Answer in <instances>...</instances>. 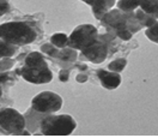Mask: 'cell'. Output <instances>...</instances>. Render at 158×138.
I'll list each match as a JSON object with an SVG mask.
<instances>
[{
  "mask_svg": "<svg viewBox=\"0 0 158 138\" xmlns=\"http://www.w3.org/2000/svg\"><path fill=\"white\" fill-rule=\"evenodd\" d=\"M36 31L25 22H7L0 25V40L15 46H23L34 42Z\"/></svg>",
  "mask_w": 158,
  "mask_h": 138,
  "instance_id": "1",
  "label": "cell"
},
{
  "mask_svg": "<svg viewBox=\"0 0 158 138\" xmlns=\"http://www.w3.org/2000/svg\"><path fill=\"white\" fill-rule=\"evenodd\" d=\"M77 126L76 120L69 114L47 115L41 121V133L44 136H69Z\"/></svg>",
  "mask_w": 158,
  "mask_h": 138,
  "instance_id": "2",
  "label": "cell"
},
{
  "mask_svg": "<svg viewBox=\"0 0 158 138\" xmlns=\"http://www.w3.org/2000/svg\"><path fill=\"white\" fill-rule=\"evenodd\" d=\"M98 40V30L91 24H81L77 27L69 35L67 47L80 52L90 47Z\"/></svg>",
  "mask_w": 158,
  "mask_h": 138,
  "instance_id": "3",
  "label": "cell"
},
{
  "mask_svg": "<svg viewBox=\"0 0 158 138\" xmlns=\"http://www.w3.org/2000/svg\"><path fill=\"white\" fill-rule=\"evenodd\" d=\"M27 126L25 119L13 108L0 109V131L9 135H22Z\"/></svg>",
  "mask_w": 158,
  "mask_h": 138,
  "instance_id": "4",
  "label": "cell"
},
{
  "mask_svg": "<svg viewBox=\"0 0 158 138\" xmlns=\"http://www.w3.org/2000/svg\"><path fill=\"white\" fill-rule=\"evenodd\" d=\"M32 109L37 110L43 114H50L54 112H58L62 107V99L61 96L52 93V91H42L39 95H36L31 101Z\"/></svg>",
  "mask_w": 158,
  "mask_h": 138,
  "instance_id": "5",
  "label": "cell"
},
{
  "mask_svg": "<svg viewBox=\"0 0 158 138\" xmlns=\"http://www.w3.org/2000/svg\"><path fill=\"white\" fill-rule=\"evenodd\" d=\"M25 80L34 84H46L53 79V72L48 66L46 67H29L24 66L17 71Z\"/></svg>",
  "mask_w": 158,
  "mask_h": 138,
  "instance_id": "6",
  "label": "cell"
},
{
  "mask_svg": "<svg viewBox=\"0 0 158 138\" xmlns=\"http://www.w3.org/2000/svg\"><path fill=\"white\" fill-rule=\"evenodd\" d=\"M109 54V46L107 42L97 40L94 45H91L90 47L81 50L80 53V58L81 59H86L94 63V64H101L103 63L106 58Z\"/></svg>",
  "mask_w": 158,
  "mask_h": 138,
  "instance_id": "7",
  "label": "cell"
},
{
  "mask_svg": "<svg viewBox=\"0 0 158 138\" xmlns=\"http://www.w3.org/2000/svg\"><path fill=\"white\" fill-rule=\"evenodd\" d=\"M127 18H128V12H125V11L121 10H111L108 11L103 16L102 23L108 29L116 32L118 30L127 28Z\"/></svg>",
  "mask_w": 158,
  "mask_h": 138,
  "instance_id": "8",
  "label": "cell"
},
{
  "mask_svg": "<svg viewBox=\"0 0 158 138\" xmlns=\"http://www.w3.org/2000/svg\"><path fill=\"white\" fill-rule=\"evenodd\" d=\"M96 75H97L103 88L111 90V89H116L121 84V76L118 72L99 69L96 71Z\"/></svg>",
  "mask_w": 158,
  "mask_h": 138,
  "instance_id": "9",
  "label": "cell"
},
{
  "mask_svg": "<svg viewBox=\"0 0 158 138\" xmlns=\"http://www.w3.org/2000/svg\"><path fill=\"white\" fill-rule=\"evenodd\" d=\"M115 2L116 0H95V2L91 5L95 17L102 20L103 16L115 5Z\"/></svg>",
  "mask_w": 158,
  "mask_h": 138,
  "instance_id": "10",
  "label": "cell"
},
{
  "mask_svg": "<svg viewBox=\"0 0 158 138\" xmlns=\"http://www.w3.org/2000/svg\"><path fill=\"white\" fill-rule=\"evenodd\" d=\"M25 66L29 67H46L48 66L43 55L39 52H31L25 58Z\"/></svg>",
  "mask_w": 158,
  "mask_h": 138,
  "instance_id": "11",
  "label": "cell"
},
{
  "mask_svg": "<svg viewBox=\"0 0 158 138\" xmlns=\"http://www.w3.org/2000/svg\"><path fill=\"white\" fill-rule=\"evenodd\" d=\"M55 58L59 61H61V63L69 64V63H74L76 61V59L78 58V53H77V50H73L71 47L61 48V50H59Z\"/></svg>",
  "mask_w": 158,
  "mask_h": 138,
  "instance_id": "12",
  "label": "cell"
},
{
  "mask_svg": "<svg viewBox=\"0 0 158 138\" xmlns=\"http://www.w3.org/2000/svg\"><path fill=\"white\" fill-rule=\"evenodd\" d=\"M135 13V17H137V19L139 20V23L141 24V27L143 28H150V27H152L157 19L152 16V15H148L146 12H144L143 10H137V12H134Z\"/></svg>",
  "mask_w": 158,
  "mask_h": 138,
  "instance_id": "13",
  "label": "cell"
},
{
  "mask_svg": "<svg viewBox=\"0 0 158 138\" xmlns=\"http://www.w3.org/2000/svg\"><path fill=\"white\" fill-rule=\"evenodd\" d=\"M16 52H17V47L15 45H11L9 42L0 40V59L12 57Z\"/></svg>",
  "mask_w": 158,
  "mask_h": 138,
  "instance_id": "14",
  "label": "cell"
},
{
  "mask_svg": "<svg viewBox=\"0 0 158 138\" xmlns=\"http://www.w3.org/2000/svg\"><path fill=\"white\" fill-rule=\"evenodd\" d=\"M140 2L141 0H118V9L125 12H131L140 6Z\"/></svg>",
  "mask_w": 158,
  "mask_h": 138,
  "instance_id": "15",
  "label": "cell"
},
{
  "mask_svg": "<svg viewBox=\"0 0 158 138\" xmlns=\"http://www.w3.org/2000/svg\"><path fill=\"white\" fill-rule=\"evenodd\" d=\"M67 42H69V36L66 34H62V32H58V34H54L52 37H50V43L54 45L55 47L58 48H64L67 46Z\"/></svg>",
  "mask_w": 158,
  "mask_h": 138,
  "instance_id": "16",
  "label": "cell"
},
{
  "mask_svg": "<svg viewBox=\"0 0 158 138\" xmlns=\"http://www.w3.org/2000/svg\"><path fill=\"white\" fill-rule=\"evenodd\" d=\"M127 28H128V30L132 32V34L138 32L139 30L143 28V27H141V24L139 23V20L137 19L135 13H134L133 11L128 12V18H127Z\"/></svg>",
  "mask_w": 158,
  "mask_h": 138,
  "instance_id": "17",
  "label": "cell"
},
{
  "mask_svg": "<svg viewBox=\"0 0 158 138\" xmlns=\"http://www.w3.org/2000/svg\"><path fill=\"white\" fill-rule=\"evenodd\" d=\"M140 7L144 12L153 15L156 11H158V0H141Z\"/></svg>",
  "mask_w": 158,
  "mask_h": 138,
  "instance_id": "18",
  "label": "cell"
},
{
  "mask_svg": "<svg viewBox=\"0 0 158 138\" xmlns=\"http://www.w3.org/2000/svg\"><path fill=\"white\" fill-rule=\"evenodd\" d=\"M127 65V59L125 58H118V59H115L114 61H111L108 65V70L109 71H113V72H118L120 73L122 70L126 67Z\"/></svg>",
  "mask_w": 158,
  "mask_h": 138,
  "instance_id": "19",
  "label": "cell"
},
{
  "mask_svg": "<svg viewBox=\"0 0 158 138\" xmlns=\"http://www.w3.org/2000/svg\"><path fill=\"white\" fill-rule=\"evenodd\" d=\"M145 35L148 36V39H150L152 42H156L158 43V20L152 25L146 29V32Z\"/></svg>",
  "mask_w": 158,
  "mask_h": 138,
  "instance_id": "20",
  "label": "cell"
},
{
  "mask_svg": "<svg viewBox=\"0 0 158 138\" xmlns=\"http://www.w3.org/2000/svg\"><path fill=\"white\" fill-rule=\"evenodd\" d=\"M41 50H42L44 54H47L48 57H50V58H55L56 54H58V52H59V48L55 47V46L52 45V43H44V45L41 47Z\"/></svg>",
  "mask_w": 158,
  "mask_h": 138,
  "instance_id": "21",
  "label": "cell"
},
{
  "mask_svg": "<svg viewBox=\"0 0 158 138\" xmlns=\"http://www.w3.org/2000/svg\"><path fill=\"white\" fill-rule=\"evenodd\" d=\"M116 36H118V39H121V40H123V41H128V40L132 39V32L129 31L127 28H125V29H121V30H118L116 32Z\"/></svg>",
  "mask_w": 158,
  "mask_h": 138,
  "instance_id": "22",
  "label": "cell"
},
{
  "mask_svg": "<svg viewBox=\"0 0 158 138\" xmlns=\"http://www.w3.org/2000/svg\"><path fill=\"white\" fill-rule=\"evenodd\" d=\"M10 10H11V7H10L9 1H6V0H0V16L7 13Z\"/></svg>",
  "mask_w": 158,
  "mask_h": 138,
  "instance_id": "23",
  "label": "cell"
},
{
  "mask_svg": "<svg viewBox=\"0 0 158 138\" xmlns=\"http://www.w3.org/2000/svg\"><path fill=\"white\" fill-rule=\"evenodd\" d=\"M69 69H62L60 70L59 72V80L60 82H67L69 80Z\"/></svg>",
  "mask_w": 158,
  "mask_h": 138,
  "instance_id": "24",
  "label": "cell"
},
{
  "mask_svg": "<svg viewBox=\"0 0 158 138\" xmlns=\"http://www.w3.org/2000/svg\"><path fill=\"white\" fill-rule=\"evenodd\" d=\"M12 65H13V63H12L10 59H4V58H2V61L0 63V71L10 69V67H12Z\"/></svg>",
  "mask_w": 158,
  "mask_h": 138,
  "instance_id": "25",
  "label": "cell"
},
{
  "mask_svg": "<svg viewBox=\"0 0 158 138\" xmlns=\"http://www.w3.org/2000/svg\"><path fill=\"white\" fill-rule=\"evenodd\" d=\"M76 79H77V82H79V83H84V82L88 80V75L86 73H79L78 76L76 77Z\"/></svg>",
  "mask_w": 158,
  "mask_h": 138,
  "instance_id": "26",
  "label": "cell"
},
{
  "mask_svg": "<svg viewBox=\"0 0 158 138\" xmlns=\"http://www.w3.org/2000/svg\"><path fill=\"white\" fill-rule=\"evenodd\" d=\"M77 67L79 69V71H86L88 70V66L85 64H79V65H77Z\"/></svg>",
  "mask_w": 158,
  "mask_h": 138,
  "instance_id": "27",
  "label": "cell"
},
{
  "mask_svg": "<svg viewBox=\"0 0 158 138\" xmlns=\"http://www.w3.org/2000/svg\"><path fill=\"white\" fill-rule=\"evenodd\" d=\"M81 1H84L85 4H89V5H92L95 2V0H81Z\"/></svg>",
  "mask_w": 158,
  "mask_h": 138,
  "instance_id": "28",
  "label": "cell"
},
{
  "mask_svg": "<svg viewBox=\"0 0 158 138\" xmlns=\"http://www.w3.org/2000/svg\"><path fill=\"white\" fill-rule=\"evenodd\" d=\"M152 16H153V17H155L156 19H158V11H156V12H155V13H153Z\"/></svg>",
  "mask_w": 158,
  "mask_h": 138,
  "instance_id": "29",
  "label": "cell"
},
{
  "mask_svg": "<svg viewBox=\"0 0 158 138\" xmlns=\"http://www.w3.org/2000/svg\"><path fill=\"white\" fill-rule=\"evenodd\" d=\"M1 95H2V90H1V87H0V97H1Z\"/></svg>",
  "mask_w": 158,
  "mask_h": 138,
  "instance_id": "30",
  "label": "cell"
}]
</instances>
